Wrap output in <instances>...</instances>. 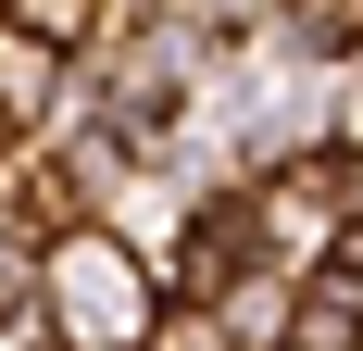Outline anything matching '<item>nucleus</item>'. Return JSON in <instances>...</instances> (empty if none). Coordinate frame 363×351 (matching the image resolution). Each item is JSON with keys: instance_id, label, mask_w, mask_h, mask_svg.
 <instances>
[{"instance_id": "f03ea898", "label": "nucleus", "mask_w": 363, "mask_h": 351, "mask_svg": "<svg viewBox=\"0 0 363 351\" xmlns=\"http://www.w3.org/2000/svg\"><path fill=\"white\" fill-rule=\"evenodd\" d=\"M0 26H26L50 63H101L113 26H125V0H0Z\"/></svg>"}, {"instance_id": "f257e3e1", "label": "nucleus", "mask_w": 363, "mask_h": 351, "mask_svg": "<svg viewBox=\"0 0 363 351\" xmlns=\"http://www.w3.org/2000/svg\"><path fill=\"white\" fill-rule=\"evenodd\" d=\"M50 276H63V314H50V326H63L75 351H138L150 314H163V301H150V276H138L113 239H88V226H75V239H50Z\"/></svg>"}]
</instances>
